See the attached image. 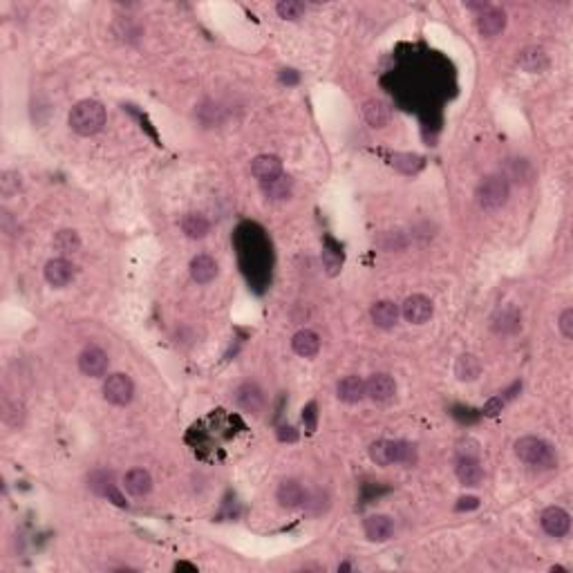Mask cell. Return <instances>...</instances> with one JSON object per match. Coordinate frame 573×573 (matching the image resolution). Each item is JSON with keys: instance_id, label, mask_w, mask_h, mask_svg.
<instances>
[{"instance_id": "obj_6", "label": "cell", "mask_w": 573, "mask_h": 573, "mask_svg": "<svg viewBox=\"0 0 573 573\" xmlns=\"http://www.w3.org/2000/svg\"><path fill=\"white\" fill-rule=\"evenodd\" d=\"M108 368H110V358H108L106 351H103L101 347H97V345L85 347L79 354V370L85 376H95V379H97V376H106Z\"/></svg>"}, {"instance_id": "obj_25", "label": "cell", "mask_w": 573, "mask_h": 573, "mask_svg": "<svg viewBox=\"0 0 573 573\" xmlns=\"http://www.w3.org/2000/svg\"><path fill=\"white\" fill-rule=\"evenodd\" d=\"M181 229L184 233L191 238V240H202L208 236V231H211V224H208V219L200 213H188L181 219Z\"/></svg>"}, {"instance_id": "obj_39", "label": "cell", "mask_w": 573, "mask_h": 573, "mask_svg": "<svg viewBox=\"0 0 573 573\" xmlns=\"http://www.w3.org/2000/svg\"><path fill=\"white\" fill-rule=\"evenodd\" d=\"M106 497H108V500H110L112 504H116V506H121V509H126V506H128V504H126V500H123V495H121L119 490H116V486H114V484H112V486L108 488V493H106Z\"/></svg>"}, {"instance_id": "obj_14", "label": "cell", "mask_w": 573, "mask_h": 573, "mask_svg": "<svg viewBox=\"0 0 573 573\" xmlns=\"http://www.w3.org/2000/svg\"><path fill=\"white\" fill-rule=\"evenodd\" d=\"M236 401H238V406L246 412H260L265 406V394H263V390H260L255 383L251 381H246L242 383L238 390H236Z\"/></svg>"}, {"instance_id": "obj_3", "label": "cell", "mask_w": 573, "mask_h": 573, "mask_svg": "<svg viewBox=\"0 0 573 573\" xmlns=\"http://www.w3.org/2000/svg\"><path fill=\"white\" fill-rule=\"evenodd\" d=\"M509 195H511L509 179L500 173L484 177L477 186V202L484 211H497V208L509 202Z\"/></svg>"}, {"instance_id": "obj_33", "label": "cell", "mask_w": 573, "mask_h": 573, "mask_svg": "<svg viewBox=\"0 0 573 573\" xmlns=\"http://www.w3.org/2000/svg\"><path fill=\"white\" fill-rule=\"evenodd\" d=\"M406 244H408V240L403 238V233H399V231H387V233H383L381 246H383L385 251H401Z\"/></svg>"}, {"instance_id": "obj_36", "label": "cell", "mask_w": 573, "mask_h": 573, "mask_svg": "<svg viewBox=\"0 0 573 573\" xmlns=\"http://www.w3.org/2000/svg\"><path fill=\"white\" fill-rule=\"evenodd\" d=\"M504 403H506V399L504 397H490L486 403H484V416H490V419H495V416H500L502 414V410H504Z\"/></svg>"}, {"instance_id": "obj_7", "label": "cell", "mask_w": 573, "mask_h": 573, "mask_svg": "<svg viewBox=\"0 0 573 573\" xmlns=\"http://www.w3.org/2000/svg\"><path fill=\"white\" fill-rule=\"evenodd\" d=\"M540 524L544 533H549L551 538H565L571 529V517L565 509H560V506H549V509L542 511Z\"/></svg>"}, {"instance_id": "obj_8", "label": "cell", "mask_w": 573, "mask_h": 573, "mask_svg": "<svg viewBox=\"0 0 573 573\" xmlns=\"http://www.w3.org/2000/svg\"><path fill=\"white\" fill-rule=\"evenodd\" d=\"M366 394L376 403H387L397 394V383L390 374H374L366 381Z\"/></svg>"}, {"instance_id": "obj_12", "label": "cell", "mask_w": 573, "mask_h": 573, "mask_svg": "<svg viewBox=\"0 0 573 573\" xmlns=\"http://www.w3.org/2000/svg\"><path fill=\"white\" fill-rule=\"evenodd\" d=\"M74 278V265L65 258H52L45 265V280L61 289V286H68Z\"/></svg>"}, {"instance_id": "obj_10", "label": "cell", "mask_w": 573, "mask_h": 573, "mask_svg": "<svg viewBox=\"0 0 573 573\" xmlns=\"http://www.w3.org/2000/svg\"><path fill=\"white\" fill-rule=\"evenodd\" d=\"M363 531H366L368 540L372 542H385L394 536V519L390 515H370L366 517V522H363Z\"/></svg>"}, {"instance_id": "obj_27", "label": "cell", "mask_w": 573, "mask_h": 573, "mask_svg": "<svg viewBox=\"0 0 573 573\" xmlns=\"http://www.w3.org/2000/svg\"><path fill=\"white\" fill-rule=\"evenodd\" d=\"M54 249L61 251L63 255H68V253H76L81 249V238H79V233H76L74 229H61L56 236H54Z\"/></svg>"}, {"instance_id": "obj_30", "label": "cell", "mask_w": 573, "mask_h": 573, "mask_svg": "<svg viewBox=\"0 0 573 573\" xmlns=\"http://www.w3.org/2000/svg\"><path fill=\"white\" fill-rule=\"evenodd\" d=\"M276 11L284 20H298L305 14V5L301 3V0H280V3L276 5Z\"/></svg>"}, {"instance_id": "obj_35", "label": "cell", "mask_w": 573, "mask_h": 573, "mask_svg": "<svg viewBox=\"0 0 573 573\" xmlns=\"http://www.w3.org/2000/svg\"><path fill=\"white\" fill-rule=\"evenodd\" d=\"M23 419H25V410H23L20 403H11V406L5 408V421L11 428H20L23 426Z\"/></svg>"}, {"instance_id": "obj_34", "label": "cell", "mask_w": 573, "mask_h": 573, "mask_svg": "<svg viewBox=\"0 0 573 573\" xmlns=\"http://www.w3.org/2000/svg\"><path fill=\"white\" fill-rule=\"evenodd\" d=\"M322 265H325V269H327L330 276H336V273L341 271V267H343V258L338 253H334L332 249H325L322 251Z\"/></svg>"}, {"instance_id": "obj_21", "label": "cell", "mask_w": 573, "mask_h": 573, "mask_svg": "<svg viewBox=\"0 0 573 573\" xmlns=\"http://www.w3.org/2000/svg\"><path fill=\"white\" fill-rule=\"evenodd\" d=\"M517 63L524 72L538 74V72H544L546 68H549V56H546V52L542 47H526V49H522Z\"/></svg>"}, {"instance_id": "obj_24", "label": "cell", "mask_w": 573, "mask_h": 573, "mask_svg": "<svg viewBox=\"0 0 573 573\" xmlns=\"http://www.w3.org/2000/svg\"><path fill=\"white\" fill-rule=\"evenodd\" d=\"M363 114H366V121L372 128H383L390 121V108L385 106L381 99L366 101V106H363Z\"/></svg>"}, {"instance_id": "obj_1", "label": "cell", "mask_w": 573, "mask_h": 573, "mask_svg": "<svg viewBox=\"0 0 573 573\" xmlns=\"http://www.w3.org/2000/svg\"><path fill=\"white\" fill-rule=\"evenodd\" d=\"M68 123L76 135L92 137L106 126V108H103V103L95 99H83L79 103H74V108L70 110V116H68Z\"/></svg>"}, {"instance_id": "obj_31", "label": "cell", "mask_w": 573, "mask_h": 573, "mask_svg": "<svg viewBox=\"0 0 573 573\" xmlns=\"http://www.w3.org/2000/svg\"><path fill=\"white\" fill-rule=\"evenodd\" d=\"M20 191V175L16 171H5L0 175V195L3 198H11Z\"/></svg>"}, {"instance_id": "obj_29", "label": "cell", "mask_w": 573, "mask_h": 573, "mask_svg": "<svg viewBox=\"0 0 573 573\" xmlns=\"http://www.w3.org/2000/svg\"><path fill=\"white\" fill-rule=\"evenodd\" d=\"M519 327V314L515 309H502L497 316L493 318V330L502 334H511Z\"/></svg>"}, {"instance_id": "obj_13", "label": "cell", "mask_w": 573, "mask_h": 573, "mask_svg": "<svg viewBox=\"0 0 573 573\" xmlns=\"http://www.w3.org/2000/svg\"><path fill=\"white\" fill-rule=\"evenodd\" d=\"M251 175L265 184V181H271L282 175V162L276 155H258L251 162Z\"/></svg>"}, {"instance_id": "obj_44", "label": "cell", "mask_w": 573, "mask_h": 573, "mask_svg": "<svg viewBox=\"0 0 573 573\" xmlns=\"http://www.w3.org/2000/svg\"><path fill=\"white\" fill-rule=\"evenodd\" d=\"M175 569H195V567H191V565H177Z\"/></svg>"}, {"instance_id": "obj_42", "label": "cell", "mask_w": 573, "mask_h": 573, "mask_svg": "<svg viewBox=\"0 0 573 573\" xmlns=\"http://www.w3.org/2000/svg\"><path fill=\"white\" fill-rule=\"evenodd\" d=\"M466 7H468V9H479V11H486V9H490V7H488V3H466Z\"/></svg>"}, {"instance_id": "obj_5", "label": "cell", "mask_w": 573, "mask_h": 573, "mask_svg": "<svg viewBox=\"0 0 573 573\" xmlns=\"http://www.w3.org/2000/svg\"><path fill=\"white\" fill-rule=\"evenodd\" d=\"M433 311H435L433 301L421 294H414V296L406 298V303L401 305V316L412 325L428 322L430 318H433Z\"/></svg>"}, {"instance_id": "obj_20", "label": "cell", "mask_w": 573, "mask_h": 573, "mask_svg": "<svg viewBox=\"0 0 573 573\" xmlns=\"http://www.w3.org/2000/svg\"><path fill=\"white\" fill-rule=\"evenodd\" d=\"M291 347L298 356H303V358H311V356H316L318 354V349H320V338L316 332H311V330H301V332H296L294 338H291Z\"/></svg>"}, {"instance_id": "obj_2", "label": "cell", "mask_w": 573, "mask_h": 573, "mask_svg": "<svg viewBox=\"0 0 573 573\" xmlns=\"http://www.w3.org/2000/svg\"><path fill=\"white\" fill-rule=\"evenodd\" d=\"M515 454L524 464L529 466H538V468H553L557 464V454L551 448V444H546L540 437H522L515 441Z\"/></svg>"}, {"instance_id": "obj_32", "label": "cell", "mask_w": 573, "mask_h": 573, "mask_svg": "<svg viewBox=\"0 0 573 573\" xmlns=\"http://www.w3.org/2000/svg\"><path fill=\"white\" fill-rule=\"evenodd\" d=\"M370 459L376 466H390V454H387V441L385 439L374 441V444L370 446Z\"/></svg>"}, {"instance_id": "obj_11", "label": "cell", "mask_w": 573, "mask_h": 573, "mask_svg": "<svg viewBox=\"0 0 573 573\" xmlns=\"http://www.w3.org/2000/svg\"><path fill=\"white\" fill-rule=\"evenodd\" d=\"M454 473H457V479L464 486H479L481 479H484V468H481L479 457H468V454H459L457 457Z\"/></svg>"}, {"instance_id": "obj_26", "label": "cell", "mask_w": 573, "mask_h": 573, "mask_svg": "<svg viewBox=\"0 0 573 573\" xmlns=\"http://www.w3.org/2000/svg\"><path fill=\"white\" fill-rule=\"evenodd\" d=\"M263 191H265V195H267L269 200H289L291 198V191H294V181H291V177H286L282 173L276 179L265 181Z\"/></svg>"}, {"instance_id": "obj_41", "label": "cell", "mask_w": 573, "mask_h": 573, "mask_svg": "<svg viewBox=\"0 0 573 573\" xmlns=\"http://www.w3.org/2000/svg\"><path fill=\"white\" fill-rule=\"evenodd\" d=\"M305 416H307V419H309L307 428H309V433H311V430L316 428V403H309V406H307V410H305Z\"/></svg>"}, {"instance_id": "obj_40", "label": "cell", "mask_w": 573, "mask_h": 573, "mask_svg": "<svg viewBox=\"0 0 573 573\" xmlns=\"http://www.w3.org/2000/svg\"><path fill=\"white\" fill-rule=\"evenodd\" d=\"M278 439H280V441H296V439H298V433H296V430H294L291 426H282V428L278 430Z\"/></svg>"}, {"instance_id": "obj_16", "label": "cell", "mask_w": 573, "mask_h": 573, "mask_svg": "<svg viewBox=\"0 0 573 573\" xmlns=\"http://www.w3.org/2000/svg\"><path fill=\"white\" fill-rule=\"evenodd\" d=\"M123 488L126 493L133 495V497H146L152 490V477L148 471H143V468H133V471H128L123 477Z\"/></svg>"}, {"instance_id": "obj_18", "label": "cell", "mask_w": 573, "mask_h": 573, "mask_svg": "<svg viewBox=\"0 0 573 573\" xmlns=\"http://www.w3.org/2000/svg\"><path fill=\"white\" fill-rule=\"evenodd\" d=\"M336 394L343 403H358L363 401L368 394H366V381L361 379V376H345L343 381H338L336 385Z\"/></svg>"}, {"instance_id": "obj_23", "label": "cell", "mask_w": 573, "mask_h": 573, "mask_svg": "<svg viewBox=\"0 0 573 573\" xmlns=\"http://www.w3.org/2000/svg\"><path fill=\"white\" fill-rule=\"evenodd\" d=\"M481 374V363L475 354H462L454 363V376L459 381H477Z\"/></svg>"}, {"instance_id": "obj_19", "label": "cell", "mask_w": 573, "mask_h": 573, "mask_svg": "<svg viewBox=\"0 0 573 573\" xmlns=\"http://www.w3.org/2000/svg\"><path fill=\"white\" fill-rule=\"evenodd\" d=\"M506 28V14L502 9H486V11H481L479 18H477V30L481 36H497L502 34Z\"/></svg>"}, {"instance_id": "obj_9", "label": "cell", "mask_w": 573, "mask_h": 573, "mask_svg": "<svg viewBox=\"0 0 573 573\" xmlns=\"http://www.w3.org/2000/svg\"><path fill=\"white\" fill-rule=\"evenodd\" d=\"M276 500L282 509H298V506L307 504V490L303 488L301 481L296 479H284L276 490Z\"/></svg>"}, {"instance_id": "obj_17", "label": "cell", "mask_w": 573, "mask_h": 573, "mask_svg": "<svg viewBox=\"0 0 573 573\" xmlns=\"http://www.w3.org/2000/svg\"><path fill=\"white\" fill-rule=\"evenodd\" d=\"M191 278L198 282V284H208L213 282L215 276H217V263L206 253H200L191 260Z\"/></svg>"}, {"instance_id": "obj_38", "label": "cell", "mask_w": 573, "mask_h": 573, "mask_svg": "<svg viewBox=\"0 0 573 573\" xmlns=\"http://www.w3.org/2000/svg\"><path fill=\"white\" fill-rule=\"evenodd\" d=\"M454 509H457V511H475V509H479V497H473V495H468V497H462Z\"/></svg>"}, {"instance_id": "obj_4", "label": "cell", "mask_w": 573, "mask_h": 573, "mask_svg": "<svg viewBox=\"0 0 573 573\" xmlns=\"http://www.w3.org/2000/svg\"><path fill=\"white\" fill-rule=\"evenodd\" d=\"M103 397L112 406H128L135 397V383L126 374H110L103 383Z\"/></svg>"}, {"instance_id": "obj_15", "label": "cell", "mask_w": 573, "mask_h": 573, "mask_svg": "<svg viewBox=\"0 0 573 573\" xmlns=\"http://www.w3.org/2000/svg\"><path fill=\"white\" fill-rule=\"evenodd\" d=\"M370 316H372V322L376 325V327L390 330V327H394V325L399 322V318H401V309H399V305H394L392 301H379V303H374V305H372Z\"/></svg>"}, {"instance_id": "obj_43", "label": "cell", "mask_w": 573, "mask_h": 573, "mask_svg": "<svg viewBox=\"0 0 573 573\" xmlns=\"http://www.w3.org/2000/svg\"><path fill=\"white\" fill-rule=\"evenodd\" d=\"M289 74H282V81L284 83H296L298 81V74H294V70H286Z\"/></svg>"}, {"instance_id": "obj_28", "label": "cell", "mask_w": 573, "mask_h": 573, "mask_svg": "<svg viewBox=\"0 0 573 573\" xmlns=\"http://www.w3.org/2000/svg\"><path fill=\"white\" fill-rule=\"evenodd\" d=\"M392 166L403 175H414L423 168V157L412 152H397L392 157Z\"/></svg>"}, {"instance_id": "obj_22", "label": "cell", "mask_w": 573, "mask_h": 573, "mask_svg": "<svg viewBox=\"0 0 573 573\" xmlns=\"http://www.w3.org/2000/svg\"><path fill=\"white\" fill-rule=\"evenodd\" d=\"M387 454L390 464H403V466H414L416 464V448L408 441H387Z\"/></svg>"}, {"instance_id": "obj_37", "label": "cell", "mask_w": 573, "mask_h": 573, "mask_svg": "<svg viewBox=\"0 0 573 573\" xmlns=\"http://www.w3.org/2000/svg\"><path fill=\"white\" fill-rule=\"evenodd\" d=\"M557 327L565 338H573V309H565L562 314H560Z\"/></svg>"}]
</instances>
